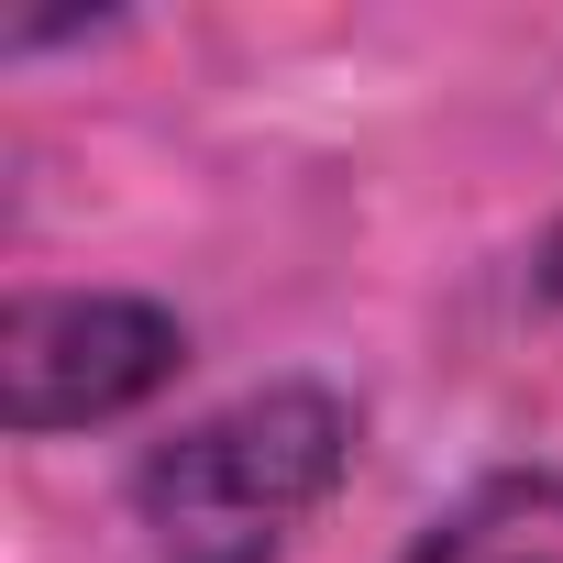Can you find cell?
Returning <instances> with one entry per match:
<instances>
[{
	"label": "cell",
	"mask_w": 563,
	"mask_h": 563,
	"mask_svg": "<svg viewBox=\"0 0 563 563\" xmlns=\"http://www.w3.org/2000/svg\"><path fill=\"white\" fill-rule=\"evenodd\" d=\"M398 563H563V475H486L464 508H442Z\"/></svg>",
	"instance_id": "3957f363"
},
{
	"label": "cell",
	"mask_w": 563,
	"mask_h": 563,
	"mask_svg": "<svg viewBox=\"0 0 563 563\" xmlns=\"http://www.w3.org/2000/svg\"><path fill=\"white\" fill-rule=\"evenodd\" d=\"M188 332L155 299H12L0 310V398L12 431H67V420H111L133 398H155L177 376Z\"/></svg>",
	"instance_id": "7a4b0ae2"
},
{
	"label": "cell",
	"mask_w": 563,
	"mask_h": 563,
	"mask_svg": "<svg viewBox=\"0 0 563 563\" xmlns=\"http://www.w3.org/2000/svg\"><path fill=\"white\" fill-rule=\"evenodd\" d=\"M354 420L321 387H265L210 409L144 464V519L166 563H276L288 530L343 486Z\"/></svg>",
	"instance_id": "6da1fadb"
}]
</instances>
